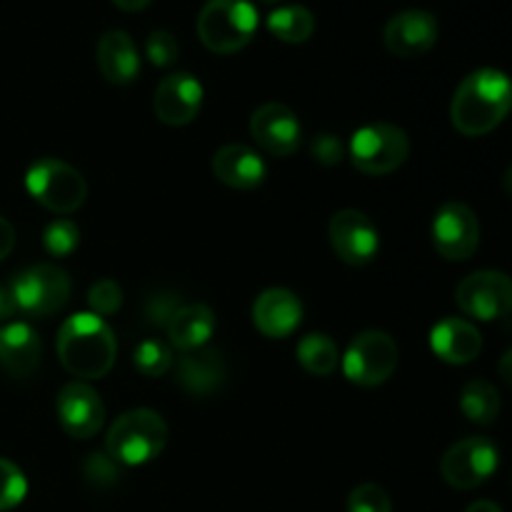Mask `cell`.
<instances>
[{"label": "cell", "mask_w": 512, "mask_h": 512, "mask_svg": "<svg viewBox=\"0 0 512 512\" xmlns=\"http://www.w3.org/2000/svg\"><path fill=\"white\" fill-rule=\"evenodd\" d=\"M512 110V80L498 68L473 70L458 85L450 103L455 130L468 138H480L498 128Z\"/></svg>", "instance_id": "6da1fadb"}, {"label": "cell", "mask_w": 512, "mask_h": 512, "mask_svg": "<svg viewBox=\"0 0 512 512\" xmlns=\"http://www.w3.org/2000/svg\"><path fill=\"white\" fill-rule=\"evenodd\" d=\"M118 343L103 318L93 313L70 315L58 330L60 365L78 380H100L113 370Z\"/></svg>", "instance_id": "7a4b0ae2"}, {"label": "cell", "mask_w": 512, "mask_h": 512, "mask_svg": "<svg viewBox=\"0 0 512 512\" xmlns=\"http://www.w3.org/2000/svg\"><path fill=\"white\" fill-rule=\"evenodd\" d=\"M168 445V425L150 408H135L115 418L105 438V453L120 465H145Z\"/></svg>", "instance_id": "3957f363"}, {"label": "cell", "mask_w": 512, "mask_h": 512, "mask_svg": "<svg viewBox=\"0 0 512 512\" xmlns=\"http://www.w3.org/2000/svg\"><path fill=\"white\" fill-rule=\"evenodd\" d=\"M258 30V10L250 0H208L198 15V35L210 53L243 50Z\"/></svg>", "instance_id": "277c9868"}, {"label": "cell", "mask_w": 512, "mask_h": 512, "mask_svg": "<svg viewBox=\"0 0 512 512\" xmlns=\"http://www.w3.org/2000/svg\"><path fill=\"white\" fill-rule=\"evenodd\" d=\"M25 188L35 203L58 215L80 210L88 198V183L73 165L58 158H40L25 173Z\"/></svg>", "instance_id": "5b68a950"}, {"label": "cell", "mask_w": 512, "mask_h": 512, "mask_svg": "<svg viewBox=\"0 0 512 512\" xmlns=\"http://www.w3.org/2000/svg\"><path fill=\"white\" fill-rule=\"evenodd\" d=\"M8 288L18 313L30 315V318H48L68 305L73 283L63 268L53 263H40L20 270L10 280Z\"/></svg>", "instance_id": "8992f818"}, {"label": "cell", "mask_w": 512, "mask_h": 512, "mask_svg": "<svg viewBox=\"0 0 512 512\" xmlns=\"http://www.w3.org/2000/svg\"><path fill=\"white\" fill-rule=\"evenodd\" d=\"M410 138L393 123H370L355 130L348 145V158L365 175H390L408 160Z\"/></svg>", "instance_id": "52a82bcc"}, {"label": "cell", "mask_w": 512, "mask_h": 512, "mask_svg": "<svg viewBox=\"0 0 512 512\" xmlns=\"http://www.w3.org/2000/svg\"><path fill=\"white\" fill-rule=\"evenodd\" d=\"M398 368V345L383 330H365L355 335L343 355V373L360 388H378L388 383Z\"/></svg>", "instance_id": "ba28073f"}, {"label": "cell", "mask_w": 512, "mask_h": 512, "mask_svg": "<svg viewBox=\"0 0 512 512\" xmlns=\"http://www.w3.org/2000/svg\"><path fill=\"white\" fill-rule=\"evenodd\" d=\"M500 463L498 445L483 435H470L445 450L440 475L455 490H475L488 483Z\"/></svg>", "instance_id": "9c48e42d"}, {"label": "cell", "mask_w": 512, "mask_h": 512, "mask_svg": "<svg viewBox=\"0 0 512 512\" xmlns=\"http://www.w3.org/2000/svg\"><path fill=\"white\" fill-rule=\"evenodd\" d=\"M455 303L468 318L480 323L508 318L512 313V278L500 270L470 273L455 290Z\"/></svg>", "instance_id": "30bf717a"}, {"label": "cell", "mask_w": 512, "mask_h": 512, "mask_svg": "<svg viewBox=\"0 0 512 512\" xmlns=\"http://www.w3.org/2000/svg\"><path fill=\"white\" fill-rule=\"evenodd\" d=\"M433 245L445 260L450 263H463L475 255L480 245V223L473 208L458 200H450L435 213L433 228Z\"/></svg>", "instance_id": "8fae6325"}, {"label": "cell", "mask_w": 512, "mask_h": 512, "mask_svg": "<svg viewBox=\"0 0 512 512\" xmlns=\"http://www.w3.org/2000/svg\"><path fill=\"white\" fill-rule=\"evenodd\" d=\"M328 238L335 255H338L345 265L363 268V265L373 263V260L378 258L380 233L378 228H375L373 220L365 213H360V210H338V213L330 218Z\"/></svg>", "instance_id": "7c38bea8"}, {"label": "cell", "mask_w": 512, "mask_h": 512, "mask_svg": "<svg viewBox=\"0 0 512 512\" xmlns=\"http://www.w3.org/2000/svg\"><path fill=\"white\" fill-rule=\"evenodd\" d=\"M55 413L58 423L70 438L90 440L100 433L105 425V405L95 388H90L83 380L63 385L55 400Z\"/></svg>", "instance_id": "4fadbf2b"}, {"label": "cell", "mask_w": 512, "mask_h": 512, "mask_svg": "<svg viewBox=\"0 0 512 512\" xmlns=\"http://www.w3.org/2000/svg\"><path fill=\"white\" fill-rule=\"evenodd\" d=\"M175 383L193 400H210L223 393L228 383V363L215 348H198L183 353L175 363Z\"/></svg>", "instance_id": "5bb4252c"}, {"label": "cell", "mask_w": 512, "mask_h": 512, "mask_svg": "<svg viewBox=\"0 0 512 512\" xmlns=\"http://www.w3.org/2000/svg\"><path fill=\"white\" fill-rule=\"evenodd\" d=\"M250 135L263 153L273 158H288L300 148L303 128L288 105L265 103L250 118Z\"/></svg>", "instance_id": "9a60e30c"}, {"label": "cell", "mask_w": 512, "mask_h": 512, "mask_svg": "<svg viewBox=\"0 0 512 512\" xmlns=\"http://www.w3.org/2000/svg\"><path fill=\"white\" fill-rule=\"evenodd\" d=\"M203 108V85L190 73H170L153 93V110L160 123L183 128L193 123Z\"/></svg>", "instance_id": "2e32d148"}, {"label": "cell", "mask_w": 512, "mask_h": 512, "mask_svg": "<svg viewBox=\"0 0 512 512\" xmlns=\"http://www.w3.org/2000/svg\"><path fill=\"white\" fill-rule=\"evenodd\" d=\"M383 40L398 58H420L438 43V18L428 10H403L388 20Z\"/></svg>", "instance_id": "e0dca14e"}, {"label": "cell", "mask_w": 512, "mask_h": 512, "mask_svg": "<svg viewBox=\"0 0 512 512\" xmlns=\"http://www.w3.org/2000/svg\"><path fill=\"white\" fill-rule=\"evenodd\" d=\"M253 323L265 338H290L303 323V303L288 288H268L255 298Z\"/></svg>", "instance_id": "ac0fdd59"}, {"label": "cell", "mask_w": 512, "mask_h": 512, "mask_svg": "<svg viewBox=\"0 0 512 512\" xmlns=\"http://www.w3.org/2000/svg\"><path fill=\"white\" fill-rule=\"evenodd\" d=\"M210 168L220 183L235 190H255L268 178V165L263 155L243 143H230L215 150Z\"/></svg>", "instance_id": "d6986e66"}, {"label": "cell", "mask_w": 512, "mask_h": 512, "mask_svg": "<svg viewBox=\"0 0 512 512\" xmlns=\"http://www.w3.org/2000/svg\"><path fill=\"white\" fill-rule=\"evenodd\" d=\"M43 360L40 335L28 323H8L0 328V368L13 380H28Z\"/></svg>", "instance_id": "ffe728a7"}, {"label": "cell", "mask_w": 512, "mask_h": 512, "mask_svg": "<svg viewBox=\"0 0 512 512\" xmlns=\"http://www.w3.org/2000/svg\"><path fill=\"white\" fill-rule=\"evenodd\" d=\"M430 348L443 363L468 365L483 350V335L470 320L443 318L430 330Z\"/></svg>", "instance_id": "44dd1931"}, {"label": "cell", "mask_w": 512, "mask_h": 512, "mask_svg": "<svg viewBox=\"0 0 512 512\" xmlns=\"http://www.w3.org/2000/svg\"><path fill=\"white\" fill-rule=\"evenodd\" d=\"M95 60L110 85H130L140 75L138 45L125 30H105L95 48Z\"/></svg>", "instance_id": "7402d4cb"}, {"label": "cell", "mask_w": 512, "mask_h": 512, "mask_svg": "<svg viewBox=\"0 0 512 512\" xmlns=\"http://www.w3.org/2000/svg\"><path fill=\"white\" fill-rule=\"evenodd\" d=\"M215 313L205 303H183L173 320L168 323L165 333L173 348L180 353H190L208 345V340L215 333Z\"/></svg>", "instance_id": "603a6c76"}, {"label": "cell", "mask_w": 512, "mask_h": 512, "mask_svg": "<svg viewBox=\"0 0 512 512\" xmlns=\"http://www.w3.org/2000/svg\"><path fill=\"white\" fill-rule=\"evenodd\" d=\"M295 355H298V363L303 365L305 373L315 375V378H328L340 363L338 345L325 333H308L305 338H300Z\"/></svg>", "instance_id": "cb8c5ba5"}, {"label": "cell", "mask_w": 512, "mask_h": 512, "mask_svg": "<svg viewBox=\"0 0 512 512\" xmlns=\"http://www.w3.org/2000/svg\"><path fill=\"white\" fill-rule=\"evenodd\" d=\"M460 410L475 425H493L500 415V393L488 380H470L460 393Z\"/></svg>", "instance_id": "d4e9b609"}, {"label": "cell", "mask_w": 512, "mask_h": 512, "mask_svg": "<svg viewBox=\"0 0 512 512\" xmlns=\"http://www.w3.org/2000/svg\"><path fill=\"white\" fill-rule=\"evenodd\" d=\"M268 30L283 43H305L315 33V15L305 5H280L268 15Z\"/></svg>", "instance_id": "484cf974"}, {"label": "cell", "mask_w": 512, "mask_h": 512, "mask_svg": "<svg viewBox=\"0 0 512 512\" xmlns=\"http://www.w3.org/2000/svg\"><path fill=\"white\" fill-rule=\"evenodd\" d=\"M133 365L143 378H163L173 368V350L158 338H148L135 348Z\"/></svg>", "instance_id": "4316f807"}, {"label": "cell", "mask_w": 512, "mask_h": 512, "mask_svg": "<svg viewBox=\"0 0 512 512\" xmlns=\"http://www.w3.org/2000/svg\"><path fill=\"white\" fill-rule=\"evenodd\" d=\"M80 243V228L75 225V220L58 218L53 223H48L43 233V248L45 253L53 255V258H68L70 253L78 250Z\"/></svg>", "instance_id": "83f0119b"}, {"label": "cell", "mask_w": 512, "mask_h": 512, "mask_svg": "<svg viewBox=\"0 0 512 512\" xmlns=\"http://www.w3.org/2000/svg\"><path fill=\"white\" fill-rule=\"evenodd\" d=\"M83 478L95 490H110L120 483L123 473L118 460L110 458L108 453H90L83 460Z\"/></svg>", "instance_id": "f1b7e54d"}, {"label": "cell", "mask_w": 512, "mask_h": 512, "mask_svg": "<svg viewBox=\"0 0 512 512\" xmlns=\"http://www.w3.org/2000/svg\"><path fill=\"white\" fill-rule=\"evenodd\" d=\"M183 300L180 293L173 290H155L148 298L143 300V320L145 325H153V328H168V323L173 320V315L178 313Z\"/></svg>", "instance_id": "f546056e"}, {"label": "cell", "mask_w": 512, "mask_h": 512, "mask_svg": "<svg viewBox=\"0 0 512 512\" xmlns=\"http://www.w3.org/2000/svg\"><path fill=\"white\" fill-rule=\"evenodd\" d=\"M28 495V480L23 470L10 460L0 458V512L18 508Z\"/></svg>", "instance_id": "4dcf8cb0"}, {"label": "cell", "mask_w": 512, "mask_h": 512, "mask_svg": "<svg viewBox=\"0 0 512 512\" xmlns=\"http://www.w3.org/2000/svg\"><path fill=\"white\" fill-rule=\"evenodd\" d=\"M88 305L93 310V315H98V318L115 315L123 308V288L113 278H100L98 283L90 285Z\"/></svg>", "instance_id": "1f68e13d"}, {"label": "cell", "mask_w": 512, "mask_h": 512, "mask_svg": "<svg viewBox=\"0 0 512 512\" xmlns=\"http://www.w3.org/2000/svg\"><path fill=\"white\" fill-rule=\"evenodd\" d=\"M348 512H393V500L380 485L363 483L350 490Z\"/></svg>", "instance_id": "d6a6232c"}, {"label": "cell", "mask_w": 512, "mask_h": 512, "mask_svg": "<svg viewBox=\"0 0 512 512\" xmlns=\"http://www.w3.org/2000/svg\"><path fill=\"white\" fill-rule=\"evenodd\" d=\"M180 48L178 40L168 30H153L145 40V58L155 65V68H170L178 60Z\"/></svg>", "instance_id": "836d02e7"}, {"label": "cell", "mask_w": 512, "mask_h": 512, "mask_svg": "<svg viewBox=\"0 0 512 512\" xmlns=\"http://www.w3.org/2000/svg\"><path fill=\"white\" fill-rule=\"evenodd\" d=\"M310 158L323 168H335L348 158V145L340 140V135L318 133L310 140Z\"/></svg>", "instance_id": "e575fe53"}, {"label": "cell", "mask_w": 512, "mask_h": 512, "mask_svg": "<svg viewBox=\"0 0 512 512\" xmlns=\"http://www.w3.org/2000/svg\"><path fill=\"white\" fill-rule=\"evenodd\" d=\"M15 248V228L5 218H0V260L8 258Z\"/></svg>", "instance_id": "d590c367"}, {"label": "cell", "mask_w": 512, "mask_h": 512, "mask_svg": "<svg viewBox=\"0 0 512 512\" xmlns=\"http://www.w3.org/2000/svg\"><path fill=\"white\" fill-rule=\"evenodd\" d=\"M15 313H18V308H15V300L13 295H10V288L0 285V320L13 318Z\"/></svg>", "instance_id": "8d00e7d4"}, {"label": "cell", "mask_w": 512, "mask_h": 512, "mask_svg": "<svg viewBox=\"0 0 512 512\" xmlns=\"http://www.w3.org/2000/svg\"><path fill=\"white\" fill-rule=\"evenodd\" d=\"M498 373H500V378H503L505 383H508L510 388H512V348L508 350V353L503 355V358H500Z\"/></svg>", "instance_id": "74e56055"}, {"label": "cell", "mask_w": 512, "mask_h": 512, "mask_svg": "<svg viewBox=\"0 0 512 512\" xmlns=\"http://www.w3.org/2000/svg\"><path fill=\"white\" fill-rule=\"evenodd\" d=\"M115 5H118L120 10H125V13H138V10L148 8L150 0H113Z\"/></svg>", "instance_id": "f35d334b"}, {"label": "cell", "mask_w": 512, "mask_h": 512, "mask_svg": "<svg viewBox=\"0 0 512 512\" xmlns=\"http://www.w3.org/2000/svg\"><path fill=\"white\" fill-rule=\"evenodd\" d=\"M465 512H503V508H500V505H495L493 500H478V503L468 505V510Z\"/></svg>", "instance_id": "ab89813d"}, {"label": "cell", "mask_w": 512, "mask_h": 512, "mask_svg": "<svg viewBox=\"0 0 512 512\" xmlns=\"http://www.w3.org/2000/svg\"><path fill=\"white\" fill-rule=\"evenodd\" d=\"M503 188H505V193L510 195L512 198V165L508 170H505V178H503Z\"/></svg>", "instance_id": "60d3db41"}, {"label": "cell", "mask_w": 512, "mask_h": 512, "mask_svg": "<svg viewBox=\"0 0 512 512\" xmlns=\"http://www.w3.org/2000/svg\"><path fill=\"white\" fill-rule=\"evenodd\" d=\"M260 3H268V5H275V3H280V0H260Z\"/></svg>", "instance_id": "b9f144b4"}]
</instances>
